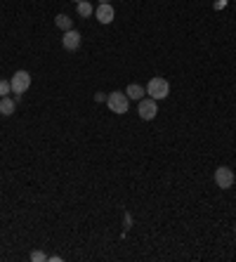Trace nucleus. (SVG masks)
Segmentation results:
<instances>
[{"mask_svg": "<svg viewBox=\"0 0 236 262\" xmlns=\"http://www.w3.org/2000/svg\"><path fill=\"white\" fill-rule=\"evenodd\" d=\"M107 104H109V109L114 111V113H128V107H130V99L125 92H111L107 97Z\"/></svg>", "mask_w": 236, "mask_h": 262, "instance_id": "f03ea898", "label": "nucleus"}, {"mask_svg": "<svg viewBox=\"0 0 236 262\" xmlns=\"http://www.w3.org/2000/svg\"><path fill=\"white\" fill-rule=\"evenodd\" d=\"M234 170L232 168H227V165H220L217 170H215V185L220 187V189H232L234 185Z\"/></svg>", "mask_w": 236, "mask_h": 262, "instance_id": "20e7f679", "label": "nucleus"}, {"mask_svg": "<svg viewBox=\"0 0 236 262\" xmlns=\"http://www.w3.org/2000/svg\"><path fill=\"white\" fill-rule=\"evenodd\" d=\"M31 260H33V262H40V260L45 262V260H47V255H45L43 251H33V253H31Z\"/></svg>", "mask_w": 236, "mask_h": 262, "instance_id": "ddd939ff", "label": "nucleus"}, {"mask_svg": "<svg viewBox=\"0 0 236 262\" xmlns=\"http://www.w3.org/2000/svg\"><path fill=\"white\" fill-rule=\"evenodd\" d=\"M10 92H12L10 80H0V97H7Z\"/></svg>", "mask_w": 236, "mask_h": 262, "instance_id": "f8f14e48", "label": "nucleus"}, {"mask_svg": "<svg viewBox=\"0 0 236 262\" xmlns=\"http://www.w3.org/2000/svg\"><path fill=\"white\" fill-rule=\"evenodd\" d=\"M147 95H149L151 99H156V102H158V99H165L168 95H170V83L161 76L151 78L149 85H147Z\"/></svg>", "mask_w": 236, "mask_h": 262, "instance_id": "f257e3e1", "label": "nucleus"}, {"mask_svg": "<svg viewBox=\"0 0 236 262\" xmlns=\"http://www.w3.org/2000/svg\"><path fill=\"white\" fill-rule=\"evenodd\" d=\"M76 10H78V14H80V17H90V14H92V12H95V7H92V5H90V2H87V0H80V2H78V7H76Z\"/></svg>", "mask_w": 236, "mask_h": 262, "instance_id": "9b49d317", "label": "nucleus"}, {"mask_svg": "<svg viewBox=\"0 0 236 262\" xmlns=\"http://www.w3.org/2000/svg\"><path fill=\"white\" fill-rule=\"evenodd\" d=\"M76 2H80V0H76Z\"/></svg>", "mask_w": 236, "mask_h": 262, "instance_id": "f3484780", "label": "nucleus"}, {"mask_svg": "<svg viewBox=\"0 0 236 262\" xmlns=\"http://www.w3.org/2000/svg\"><path fill=\"white\" fill-rule=\"evenodd\" d=\"M10 85H12V92H14V95H24V92L31 87V74H29V71H17V74L12 76Z\"/></svg>", "mask_w": 236, "mask_h": 262, "instance_id": "7ed1b4c3", "label": "nucleus"}, {"mask_svg": "<svg viewBox=\"0 0 236 262\" xmlns=\"http://www.w3.org/2000/svg\"><path fill=\"white\" fill-rule=\"evenodd\" d=\"M104 2H109V0H99V5H104Z\"/></svg>", "mask_w": 236, "mask_h": 262, "instance_id": "2eb2a0df", "label": "nucleus"}, {"mask_svg": "<svg viewBox=\"0 0 236 262\" xmlns=\"http://www.w3.org/2000/svg\"><path fill=\"white\" fill-rule=\"evenodd\" d=\"M54 24H57L62 31H69V29H74V19H69L66 14H57V17H54Z\"/></svg>", "mask_w": 236, "mask_h": 262, "instance_id": "9d476101", "label": "nucleus"}, {"mask_svg": "<svg viewBox=\"0 0 236 262\" xmlns=\"http://www.w3.org/2000/svg\"><path fill=\"white\" fill-rule=\"evenodd\" d=\"M125 95H128V99H144V95H147V87H142L140 83H130L128 90H125Z\"/></svg>", "mask_w": 236, "mask_h": 262, "instance_id": "6e6552de", "label": "nucleus"}, {"mask_svg": "<svg viewBox=\"0 0 236 262\" xmlns=\"http://www.w3.org/2000/svg\"><path fill=\"white\" fill-rule=\"evenodd\" d=\"M234 234H236V225H234Z\"/></svg>", "mask_w": 236, "mask_h": 262, "instance_id": "dca6fc26", "label": "nucleus"}, {"mask_svg": "<svg viewBox=\"0 0 236 262\" xmlns=\"http://www.w3.org/2000/svg\"><path fill=\"white\" fill-rule=\"evenodd\" d=\"M137 113H140L144 120H154V118H156V113H158V102H156V99H151V97L140 99Z\"/></svg>", "mask_w": 236, "mask_h": 262, "instance_id": "39448f33", "label": "nucleus"}, {"mask_svg": "<svg viewBox=\"0 0 236 262\" xmlns=\"http://www.w3.org/2000/svg\"><path fill=\"white\" fill-rule=\"evenodd\" d=\"M14 109H17V102H14V99L0 97V113H2V116H12Z\"/></svg>", "mask_w": 236, "mask_h": 262, "instance_id": "1a4fd4ad", "label": "nucleus"}, {"mask_svg": "<svg viewBox=\"0 0 236 262\" xmlns=\"http://www.w3.org/2000/svg\"><path fill=\"white\" fill-rule=\"evenodd\" d=\"M62 45H64V50H69V52H76V50L80 47V33L74 31V29L64 31V36H62Z\"/></svg>", "mask_w": 236, "mask_h": 262, "instance_id": "423d86ee", "label": "nucleus"}, {"mask_svg": "<svg viewBox=\"0 0 236 262\" xmlns=\"http://www.w3.org/2000/svg\"><path fill=\"white\" fill-rule=\"evenodd\" d=\"M107 92H95V102H107Z\"/></svg>", "mask_w": 236, "mask_h": 262, "instance_id": "4468645a", "label": "nucleus"}, {"mask_svg": "<svg viewBox=\"0 0 236 262\" xmlns=\"http://www.w3.org/2000/svg\"><path fill=\"white\" fill-rule=\"evenodd\" d=\"M95 17L99 19V24H111L114 22V17H116V12L111 7V2H104V5H99L95 10Z\"/></svg>", "mask_w": 236, "mask_h": 262, "instance_id": "0eeeda50", "label": "nucleus"}]
</instances>
